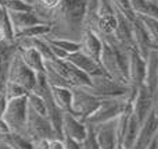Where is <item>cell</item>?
<instances>
[{
  "mask_svg": "<svg viewBox=\"0 0 158 149\" xmlns=\"http://www.w3.org/2000/svg\"><path fill=\"white\" fill-rule=\"evenodd\" d=\"M89 0H61L50 22V33L46 38H64L79 41L85 29V17Z\"/></svg>",
  "mask_w": 158,
  "mask_h": 149,
  "instance_id": "cell-1",
  "label": "cell"
},
{
  "mask_svg": "<svg viewBox=\"0 0 158 149\" xmlns=\"http://www.w3.org/2000/svg\"><path fill=\"white\" fill-rule=\"evenodd\" d=\"M131 49L132 47L121 45L115 38H110L107 41H103L100 60H98L103 71L108 77L128 86V61Z\"/></svg>",
  "mask_w": 158,
  "mask_h": 149,
  "instance_id": "cell-2",
  "label": "cell"
},
{
  "mask_svg": "<svg viewBox=\"0 0 158 149\" xmlns=\"http://www.w3.org/2000/svg\"><path fill=\"white\" fill-rule=\"evenodd\" d=\"M131 96L122 98H106L100 99V103L96 107L90 116H87L83 120V123L87 127H97L103 123H108L111 120H115L129 105H131Z\"/></svg>",
  "mask_w": 158,
  "mask_h": 149,
  "instance_id": "cell-3",
  "label": "cell"
},
{
  "mask_svg": "<svg viewBox=\"0 0 158 149\" xmlns=\"http://www.w3.org/2000/svg\"><path fill=\"white\" fill-rule=\"evenodd\" d=\"M89 94L94 95L98 99H106V98H122V96H131L133 98L135 92L128 85L117 82L111 77L103 72L98 75L90 77V85L85 86Z\"/></svg>",
  "mask_w": 158,
  "mask_h": 149,
  "instance_id": "cell-4",
  "label": "cell"
},
{
  "mask_svg": "<svg viewBox=\"0 0 158 149\" xmlns=\"http://www.w3.org/2000/svg\"><path fill=\"white\" fill-rule=\"evenodd\" d=\"M27 113H28V102H27V95H25V96L14 98V99L7 100L2 117L10 127V131L22 134L25 128V121H27Z\"/></svg>",
  "mask_w": 158,
  "mask_h": 149,
  "instance_id": "cell-5",
  "label": "cell"
},
{
  "mask_svg": "<svg viewBox=\"0 0 158 149\" xmlns=\"http://www.w3.org/2000/svg\"><path fill=\"white\" fill-rule=\"evenodd\" d=\"M24 134L31 142L39 141V139H49L53 137H57L50 124L49 119L46 116L36 113L35 110L28 107L27 121H25Z\"/></svg>",
  "mask_w": 158,
  "mask_h": 149,
  "instance_id": "cell-6",
  "label": "cell"
},
{
  "mask_svg": "<svg viewBox=\"0 0 158 149\" xmlns=\"http://www.w3.org/2000/svg\"><path fill=\"white\" fill-rule=\"evenodd\" d=\"M72 98H71V110L69 113L78 117L83 121L87 116L96 110V107L100 103V99L94 95L89 94L85 86H72L71 88Z\"/></svg>",
  "mask_w": 158,
  "mask_h": 149,
  "instance_id": "cell-7",
  "label": "cell"
},
{
  "mask_svg": "<svg viewBox=\"0 0 158 149\" xmlns=\"http://www.w3.org/2000/svg\"><path fill=\"white\" fill-rule=\"evenodd\" d=\"M7 81L15 82L25 88L28 92H31L35 86L36 82V74L21 60L18 52H14L13 57H11L10 66H8V72H7Z\"/></svg>",
  "mask_w": 158,
  "mask_h": 149,
  "instance_id": "cell-8",
  "label": "cell"
},
{
  "mask_svg": "<svg viewBox=\"0 0 158 149\" xmlns=\"http://www.w3.org/2000/svg\"><path fill=\"white\" fill-rule=\"evenodd\" d=\"M158 138V110L154 107L140 124L137 135L131 149H147L154 139Z\"/></svg>",
  "mask_w": 158,
  "mask_h": 149,
  "instance_id": "cell-9",
  "label": "cell"
},
{
  "mask_svg": "<svg viewBox=\"0 0 158 149\" xmlns=\"http://www.w3.org/2000/svg\"><path fill=\"white\" fill-rule=\"evenodd\" d=\"M157 102H158V98L151 95L146 89L144 85H140L136 89V92H135L133 98L131 100V112L137 119V121L142 124L143 120L148 116V113L154 107H157Z\"/></svg>",
  "mask_w": 158,
  "mask_h": 149,
  "instance_id": "cell-10",
  "label": "cell"
},
{
  "mask_svg": "<svg viewBox=\"0 0 158 149\" xmlns=\"http://www.w3.org/2000/svg\"><path fill=\"white\" fill-rule=\"evenodd\" d=\"M144 67H146V59L142 57V56L132 47V49L129 50L128 84H129V88L133 89V91H136L140 85H143Z\"/></svg>",
  "mask_w": 158,
  "mask_h": 149,
  "instance_id": "cell-11",
  "label": "cell"
},
{
  "mask_svg": "<svg viewBox=\"0 0 158 149\" xmlns=\"http://www.w3.org/2000/svg\"><path fill=\"white\" fill-rule=\"evenodd\" d=\"M143 85L151 95L158 98V47L151 49L146 57Z\"/></svg>",
  "mask_w": 158,
  "mask_h": 149,
  "instance_id": "cell-12",
  "label": "cell"
},
{
  "mask_svg": "<svg viewBox=\"0 0 158 149\" xmlns=\"http://www.w3.org/2000/svg\"><path fill=\"white\" fill-rule=\"evenodd\" d=\"M132 43H133V49L144 59L147 57L151 49L158 47V45L154 43L150 39V36L147 35V32L143 29L136 17L132 20Z\"/></svg>",
  "mask_w": 158,
  "mask_h": 149,
  "instance_id": "cell-13",
  "label": "cell"
},
{
  "mask_svg": "<svg viewBox=\"0 0 158 149\" xmlns=\"http://www.w3.org/2000/svg\"><path fill=\"white\" fill-rule=\"evenodd\" d=\"M78 42H79V52H82L83 55H86L87 57L93 59L94 61L98 63L101 47H103V41H101L93 31L85 28V29L82 31V35Z\"/></svg>",
  "mask_w": 158,
  "mask_h": 149,
  "instance_id": "cell-14",
  "label": "cell"
},
{
  "mask_svg": "<svg viewBox=\"0 0 158 149\" xmlns=\"http://www.w3.org/2000/svg\"><path fill=\"white\" fill-rule=\"evenodd\" d=\"M61 130H63V135H68L71 138L77 139L78 142H82V139L87 134V125L69 112H65V113H63Z\"/></svg>",
  "mask_w": 158,
  "mask_h": 149,
  "instance_id": "cell-15",
  "label": "cell"
},
{
  "mask_svg": "<svg viewBox=\"0 0 158 149\" xmlns=\"http://www.w3.org/2000/svg\"><path fill=\"white\" fill-rule=\"evenodd\" d=\"M94 131L96 139L100 149H118L117 135H115V120H111L108 123L92 127Z\"/></svg>",
  "mask_w": 158,
  "mask_h": 149,
  "instance_id": "cell-16",
  "label": "cell"
},
{
  "mask_svg": "<svg viewBox=\"0 0 158 149\" xmlns=\"http://www.w3.org/2000/svg\"><path fill=\"white\" fill-rule=\"evenodd\" d=\"M64 60H67L71 64H74L77 68H79L81 71H83L85 74H87L89 77L98 75V74H103L104 72L103 68H101V66L97 63V61H94L93 59L87 57L86 55H83V53L79 52V50L69 53Z\"/></svg>",
  "mask_w": 158,
  "mask_h": 149,
  "instance_id": "cell-17",
  "label": "cell"
},
{
  "mask_svg": "<svg viewBox=\"0 0 158 149\" xmlns=\"http://www.w3.org/2000/svg\"><path fill=\"white\" fill-rule=\"evenodd\" d=\"M61 0H27V3L31 4L32 11L38 15V18L47 25H50L52 22V18Z\"/></svg>",
  "mask_w": 158,
  "mask_h": 149,
  "instance_id": "cell-18",
  "label": "cell"
},
{
  "mask_svg": "<svg viewBox=\"0 0 158 149\" xmlns=\"http://www.w3.org/2000/svg\"><path fill=\"white\" fill-rule=\"evenodd\" d=\"M7 13H8V18H10V24H11V28H13L14 35L17 32H19V31L31 27V25L43 24L33 11H7Z\"/></svg>",
  "mask_w": 158,
  "mask_h": 149,
  "instance_id": "cell-19",
  "label": "cell"
},
{
  "mask_svg": "<svg viewBox=\"0 0 158 149\" xmlns=\"http://www.w3.org/2000/svg\"><path fill=\"white\" fill-rule=\"evenodd\" d=\"M115 17H117V27H115L114 38L123 46L133 47V43H132V21L126 18L125 15H122L118 10H115Z\"/></svg>",
  "mask_w": 158,
  "mask_h": 149,
  "instance_id": "cell-20",
  "label": "cell"
},
{
  "mask_svg": "<svg viewBox=\"0 0 158 149\" xmlns=\"http://www.w3.org/2000/svg\"><path fill=\"white\" fill-rule=\"evenodd\" d=\"M17 52H18L21 60L32 70L35 74L38 72H44V60L38 50H35L33 47H19L17 46Z\"/></svg>",
  "mask_w": 158,
  "mask_h": 149,
  "instance_id": "cell-21",
  "label": "cell"
},
{
  "mask_svg": "<svg viewBox=\"0 0 158 149\" xmlns=\"http://www.w3.org/2000/svg\"><path fill=\"white\" fill-rule=\"evenodd\" d=\"M50 96L53 102L57 105V107L61 112L71 110V98L72 92L71 88H63V86H50Z\"/></svg>",
  "mask_w": 158,
  "mask_h": 149,
  "instance_id": "cell-22",
  "label": "cell"
},
{
  "mask_svg": "<svg viewBox=\"0 0 158 149\" xmlns=\"http://www.w3.org/2000/svg\"><path fill=\"white\" fill-rule=\"evenodd\" d=\"M0 142L6 144L10 149H33V144L24 134L13 133V131L0 135Z\"/></svg>",
  "mask_w": 158,
  "mask_h": 149,
  "instance_id": "cell-23",
  "label": "cell"
},
{
  "mask_svg": "<svg viewBox=\"0 0 158 149\" xmlns=\"http://www.w3.org/2000/svg\"><path fill=\"white\" fill-rule=\"evenodd\" d=\"M137 21L143 27V29L147 32L150 39L156 45H158V17L153 15H144V14H137Z\"/></svg>",
  "mask_w": 158,
  "mask_h": 149,
  "instance_id": "cell-24",
  "label": "cell"
},
{
  "mask_svg": "<svg viewBox=\"0 0 158 149\" xmlns=\"http://www.w3.org/2000/svg\"><path fill=\"white\" fill-rule=\"evenodd\" d=\"M129 4L135 15L144 14V15L158 17V6L156 3H151L150 0H129Z\"/></svg>",
  "mask_w": 158,
  "mask_h": 149,
  "instance_id": "cell-25",
  "label": "cell"
},
{
  "mask_svg": "<svg viewBox=\"0 0 158 149\" xmlns=\"http://www.w3.org/2000/svg\"><path fill=\"white\" fill-rule=\"evenodd\" d=\"M139 127H140V123L137 121V119L133 116V114H132V112H131V116H129L128 125H126V131H125V135H123V141H122L121 148L131 149L132 144H133L135 138H136V135H137Z\"/></svg>",
  "mask_w": 158,
  "mask_h": 149,
  "instance_id": "cell-26",
  "label": "cell"
},
{
  "mask_svg": "<svg viewBox=\"0 0 158 149\" xmlns=\"http://www.w3.org/2000/svg\"><path fill=\"white\" fill-rule=\"evenodd\" d=\"M50 33V25L47 24H36V25H31V27L25 28V29L19 31L14 35V39L18 38H36V36H46Z\"/></svg>",
  "mask_w": 158,
  "mask_h": 149,
  "instance_id": "cell-27",
  "label": "cell"
},
{
  "mask_svg": "<svg viewBox=\"0 0 158 149\" xmlns=\"http://www.w3.org/2000/svg\"><path fill=\"white\" fill-rule=\"evenodd\" d=\"M27 102H28V107L35 110L36 113L42 114V116H46L47 109H46V102L42 96L33 94V92H28L27 95Z\"/></svg>",
  "mask_w": 158,
  "mask_h": 149,
  "instance_id": "cell-28",
  "label": "cell"
},
{
  "mask_svg": "<svg viewBox=\"0 0 158 149\" xmlns=\"http://www.w3.org/2000/svg\"><path fill=\"white\" fill-rule=\"evenodd\" d=\"M44 38H46V36H44ZM46 39H47V42H50L52 45L60 47L61 50L67 52L68 55H69V53H72V52H77V50H79V42H77V41L64 39V38H46Z\"/></svg>",
  "mask_w": 158,
  "mask_h": 149,
  "instance_id": "cell-29",
  "label": "cell"
},
{
  "mask_svg": "<svg viewBox=\"0 0 158 149\" xmlns=\"http://www.w3.org/2000/svg\"><path fill=\"white\" fill-rule=\"evenodd\" d=\"M3 95L7 100L10 99H14V98H19V96H25L28 95V91L25 88H22L21 85L15 82H11V81H7L3 88Z\"/></svg>",
  "mask_w": 158,
  "mask_h": 149,
  "instance_id": "cell-30",
  "label": "cell"
},
{
  "mask_svg": "<svg viewBox=\"0 0 158 149\" xmlns=\"http://www.w3.org/2000/svg\"><path fill=\"white\" fill-rule=\"evenodd\" d=\"M0 4L7 11H32L31 4L25 0H0Z\"/></svg>",
  "mask_w": 158,
  "mask_h": 149,
  "instance_id": "cell-31",
  "label": "cell"
},
{
  "mask_svg": "<svg viewBox=\"0 0 158 149\" xmlns=\"http://www.w3.org/2000/svg\"><path fill=\"white\" fill-rule=\"evenodd\" d=\"M0 29L4 32L6 38L13 41V28H11V24H10V18H8V13L2 4H0Z\"/></svg>",
  "mask_w": 158,
  "mask_h": 149,
  "instance_id": "cell-32",
  "label": "cell"
},
{
  "mask_svg": "<svg viewBox=\"0 0 158 149\" xmlns=\"http://www.w3.org/2000/svg\"><path fill=\"white\" fill-rule=\"evenodd\" d=\"M111 4L115 10H118L122 15H125L128 20H133L135 17V13L132 11L131 8V4H129V0H111Z\"/></svg>",
  "mask_w": 158,
  "mask_h": 149,
  "instance_id": "cell-33",
  "label": "cell"
},
{
  "mask_svg": "<svg viewBox=\"0 0 158 149\" xmlns=\"http://www.w3.org/2000/svg\"><path fill=\"white\" fill-rule=\"evenodd\" d=\"M81 149H100L97 144V139H96L94 131L92 127H87V134L81 142Z\"/></svg>",
  "mask_w": 158,
  "mask_h": 149,
  "instance_id": "cell-34",
  "label": "cell"
},
{
  "mask_svg": "<svg viewBox=\"0 0 158 149\" xmlns=\"http://www.w3.org/2000/svg\"><path fill=\"white\" fill-rule=\"evenodd\" d=\"M63 142H64V149H81V142L77 139L71 138L68 135H63Z\"/></svg>",
  "mask_w": 158,
  "mask_h": 149,
  "instance_id": "cell-35",
  "label": "cell"
},
{
  "mask_svg": "<svg viewBox=\"0 0 158 149\" xmlns=\"http://www.w3.org/2000/svg\"><path fill=\"white\" fill-rule=\"evenodd\" d=\"M47 145H49V149H64L63 138H58V137L49 138L47 139Z\"/></svg>",
  "mask_w": 158,
  "mask_h": 149,
  "instance_id": "cell-36",
  "label": "cell"
},
{
  "mask_svg": "<svg viewBox=\"0 0 158 149\" xmlns=\"http://www.w3.org/2000/svg\"><path fill=\"white\" fill-rule=\"evenodd\" d=\"M32 144H33V149H49L47 139H39V141H35Z\"/></svg>",
  "mask_w": 158,
  "mask_h": 149,
  "instance_id": "cell-37",
  "label": "cell"
},
{
  "mask_svg": "<svg viewBox=\"0 0 158 149\" xmlns=\"http://www.w3.org/2000/svg\"><path fill=\"white\" fill-rule=\"evenodd\" d=\"M10 133V127L7 125V123L4 121L3 117H0V135H4V134Z\"/></svg>",
  "mask_w": 158,
  "mask_h": 149,
  "instance_id": "cell-38",
  "label": "cell"
},
{
  "mask_svg": "<svg viewBox=\"0 0 158 149\" xmlns=\"http://www.w3.org/2000/svg\"><path fill=\"white\" fill-rule=\"evenodd\" d=\"M147 149H158V138L154 139V141L151 142V145H150V147H148Z\"/></svg>",
  "mask_w": 158,
  "mask_h": 149,
  "instance_id": "cell-39",
  "label": "cell"
},
{
  "mask_svg": "<svg viewBox=\"0 0 158 149\" xmlns=\"http://www.w3.org/2000/svg\"><path fill=\"white\" fill-rule=\"evenodd\" d=\"M6 35H4V32H3L2 29H0V42H3V41H6ZM8 41H10V39H8Z\"/></svg>",
  "mask_w": 158,
  "mask_h": 149,
  "instance_id": "cell-40",
  "label": "cell"
},
{
  "mask_svg": "<svg viewBox=\"0 0 158 149\" xmlns=\"http://www.w3.org/2000/svg\"><path fill=\"white\" fill-rule=\"evenodd\" d=\"M0 149H10V148H8L6 144H3V142H0Z\"/></svg>",
  "mask_w": 158,
  "mask_h": 149,
  "instance_id": "cell-41",
  "label": "cell"
},
{
  "mask_svg": "<svg viewBox=\"0 0 158 149\" xmlns=\"http://www.w3.org/2000/svg\"><path fill=\"white\" fill-rule=\"evenodd\" d=\"M150 2H151V3H156V4H157V3H158V0H150Z\"/></svg>",
  "mask_w": 158,
  "mask_h": 149,
  "instance_id": "cell-42",
  "label": "cell"
},
{
  "mask_svg": "<svg viewBox=\"0 0 158 149\" xmlns=\"http://www.w3.org/2000/svg\"><path fill=\"white\" fill-rule=\"evenodd\" d=\"M118 149H123V148H118Z\"/></svg>",
  "mask_w": 158,
  "mask_h": 149,
  "instance_id": "cell-43",
  "label": "cell"
},
{
  "mask_svg": "<svg viewBox=\"0 0 158 149\" xmlns=\"http://www.w3.org/2000/svg\"><path fill=\"white\" fill-rule=\"evenodd\" d=\"M25 2H27V0H25Z\"/></svg>",
  "mask_w": 158,
  "mask_h": 149,
  "instance_id": "cell-44",
  "label": "cell"
}]
</instances>
